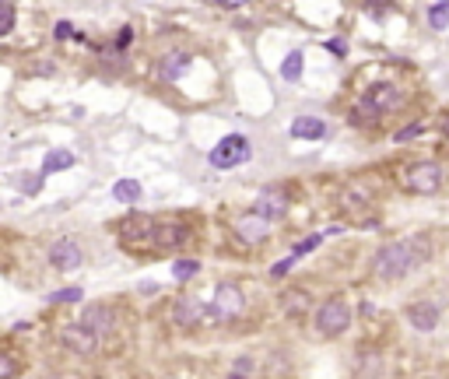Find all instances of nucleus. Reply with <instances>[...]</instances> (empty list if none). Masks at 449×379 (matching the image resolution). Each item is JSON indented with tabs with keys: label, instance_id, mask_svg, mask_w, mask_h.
<instances>
[{
	"label": "nucleus",
	"instance_id": "nucleus-1",
	"mask_svg": "<svg viewBox=\"0 0 449 379\" xmlns=\"http://www.w3.org/2000/svg\"><path fill=\"white\" fill-rule=\"evenodd\" d=\"M432 253V243L428 236H410V239H400V243H390L375 253L372 260V274L383 278V281H400L408 278L414 267H421Z\"/></svg>",
	"mask_w": 449,
	"mask_h": 379
},
{
	"label": "nucleus",
	"instance_id": "nucleus-2",
	"mask_svg": "<svg viewBox=\"0 0 449 379\" xmlns=\"http://www.w3.org/2000/svg\"><path fill=\"white\" fill-rule=\"evenodd\" d=\"M249 151H253V144H249L246 133H225V137L214 144V151H211V166L236 168V166H243V162H249Z\"/></svg>",
	"mask_w": 449,
	"mask_h": 379
},
{
	"label": "nucleus",
	"instance_id": "nucleus-3",
	"mask_svg": "<svg viewBox=\"0 0 449 379\" xmlns=\"http://www.w3.org/2000/svg\"><path fill=\"white\" fill-rule=\"evenodd\" d=\"M348 327H351V309H348V302H344L340 295L327 298V302L320 305V313H316V330L323 337H337V334H344Z\"/></svg>",
	"mask_w": 449,
	"mask_h": 379
},
{
	"label": "nucleus",
	"instance_id": "nucleus-4",
	"mask_svg": "<svg viewBox=\"0 0 449 379\" xmlns=\"http://www.w3.org/2000/svg\"><path fill=\"white\" fill-rule=\"evenodd\" d=\"M243 309H246L243 288H239L236 281H221V285L214 288V302H211L207 316H214V320H236Z\"/></svg>",
	"mask_w": 449,
	"mask_h": 379
},
{
	"label": "nucleus",
	"instance_id": "nucleus-5",
	"mask_svg": "<svg viewBox=\"0 0 449 379\" xmlns=\"http://www.w3.org/2000/svg\"><path fill=\"white\" fill-rule=\"evenodd\" d=\"M186 239H190V228L183 225V221H155L151 225V239H148V246H155V250H179V246H186Z\"/></svg>",
	"mask_w": 449,
	"mask_h": 379
},
{
	"label": "nucleus",
	"instance_id": "nucleus-6",
	"mask_svg": "<svg viewBox=\"0 0 449 379\" xmlns=\"http://www.w3.org/2000/svg\"><path fill=\"white\" fill-rule=\"evenodd\" d=\"M408 186L414 193H439L443 190V168L435 162H414L408 168Z\"/></svg>",
	"mask_w": 449,
	"mask_h": 379
},
{
	"label": "nucleus",
	"instance_id": "nucleus-7",
	"mask_svg": "<svg viewBox=\"0 0 449 379\" xmlns=\"http://www.w3.org/2000/svg\"><path fill=\"white\" fill-rule=\"evenodd\" d=\"M285 211H288V193L281 186H263L256 193V201H253V214H260L263 221H278V218H285Z\"/></svg>",
	"mask_w": 449,
	"mask_h": 379
},
{
	"label": "nucleus",
	"instance_id": "nucleus-8",
	"mask_svg": "<svg viewBox=\"0 0 449 379\" xmlns=\"http://www.w3.org/2000/svg\"><path fill=\"white\" fill-rule=\"evenodd\" d=\"M204 320H207V302L193 298V295H186V298H179V302L172 305V323H176L179 330H197Z\"/></svg>",
	"mask_w": 449,
	"mask_h": 379
},
{
	"label": "nucleus",
	"instance_id": "nucleus-9",
	"mask_svg": "<svg viewBox=\"0 0 449 379\" xmlns=\"http://www.w3.org/2000/svg\"><path fill=\"white\" fill-rule=\"evenodd\" d=\"M81 327L84 330H91L95 337L113 334V330H116V316H113V309H109L106 302H99V305H88V309H84Z\"/></svg>",
	"mask_w": 449,
	"mask_h": 379
},
{
	"label": "nucleus",
	"instance_id": "nucleus-10",
	"mask_svg": "<svg viewBox=\"0 0 449 379\" xmlns=\"http://www.w3.org/2000/svg\"><path fill=\"white\" fill-rule=\"evenodd\" d=\"M81 246L74 243V239H56L53 246H49V263L56 267V271H74V267H81Z\"/></svg>",
	"mask_w": 449,
	"mask_h": 379
},
{
	"label": "nucleus",
	"instance_id": "nucleus-11",
	"mask_svg": "<svg viewBox=\"0 0 449 379\" xmlns=\"http://www.w3.org/2000/svg\"><path fill=\"white\" fill-rule=\"evenodd\" d=\"M236 236L246 246H256L271 236V221H263L260 214H243V218H236Z\"/></svg>",
	"mask_w": 449,
	"mask_h": 379
},
{
	"label": "nucleus",
	"instance_id": "nucleus-12",
	"mask_svg": "<svg viewBox=\"0 0 449 379\" xmlns=\"http://www.w3.org/2000/svg\"><path fill=\"white\" fill-rule=\"evenodd\" d=\"M151 225H155V218H148V214H130L120 225V239L126 246H141V243L151 239Z\"/></svg>",
	"mask_w": 449,
	"mask_h": 379
},
{
	"label": "nucleus",
	"instance_id": "nucleus-13",
	"mask_svg": "<svg viewBox=\"0 0 449 379\" xmlns=\"http://www.w3.org/2000/svg\"><path fill=\"white\" fill-rule=\"evenodd\" d=\"M365 102H368V106H375L379 113H393V109H400V102H404V98H400V91H397L390 81H375L365 91Z\"/></svg>",
	"mask_w": 449,
	"mask_h": 379
},
{
	"label": "nucleus",
	"instance_id": "nucleus-14",
	"mask_svg": "<svg viewBox=\"0 0 449 379\" xmlns=\"http://www.w3.org/2000/svg\"><path fill=\"white\" fill-rule=\"evenodd\" d=\"M408 320L414 330H421V334H432L435 327H439V305L435 302H410L408 305Z\"/></svg>",
	"mask_w": 449,
	"mask_h": 379
},
{
	"label": "nucleus",
	"instance_id": "nucleus-15",
	"mask_svg": "<svg viewBox=\"0 0 449 379\" xmlns=\"http://www.w3.org/2000/svg\"><path fill=\"white\" fill-rule=\"evenodd\" d=\"M60 340H64L71 351H78V355H91V351L99 348V337L91 334V330H84L81 323H67V327L60 330Z\"/></svg>",
	"mask_w": 449,
	"mask_h": 379
},
{
	"label": "nucleus",
	"instance_id": "nucleus-16",
	"mask_svg": "<svg viewBox=\"0 0 449 379\" xmlns=\"http://www.w3.org/2000/svg\"><path fill=\"white\" fill-rule=\"evenodd\" d=\"M190 60H193V56H190L186 49H168L162 60H158V78H162V81H179L183 71L190 67Z\"/></svg>",
	"mask_w": 449,
	"mask_h": 379
},
{
	"label": "nucleus",
	"instance_id": "nucleus-17",
	"mask_svg": "<svg viewBox=\"0 0 449 379\" xmlns=\"http://www.w3.org/2000/svg\"><path fill=\"white\" fill-rule=\"evenodd\" d=\"M291 137L295 141H323L327 137V123L320 116H295L291 120Z\"/></svg>",
	"mask_w": 449,
	"mask_h": 379
},
{
	"label": "nucleus",
	"instance_id": "nucleus-18",
	"mask_svg": "<svg viewBox=\"0 0 449 379\" xmlns=\"http://www.w3.org/2000/svg\"><path fill=\"white\" fill-rule=\"evenodd\" d=\"M281 313L285 316H302V313H309V292H302V288H288V292H281Z\"/></svg>",
	"mask_w": 449,
	"mask_h": 379
},
{
	"label": "nucleus",
	"instance_id": "nucleus-19",
	"mask_svg": "<svg viewBox=\"0 0 449 379\" xmlns=\"http://www.w3.org/2000/svg\"><path fill=\"white\" fill-rule=\"evenodd\" d=\"M74 162H78V158H74L71 151L56 148V151H49V155H46V162H42V172H39V176L46 179V176H53V172H64V168H71Z\"/></svg>",
	"mask_w": 449,
	"mask_h": 379
},
{
	"label": "nucleus",
	"instance_id": "nucleus-20",
	"mask_svg": "<svg viewBox=\"0 0 449 379\" xmlns=\"http://www.w3.org/2000/svg\"><path fill=\"white\" fill-rule=\"evenodd\" d=\"M379 120H383V113H379L375 106H368L365 98L351 109V123L355 126H368V130H372V126H379Z\"/></svg>",
	"mask_w": 449,
	"mask_h": 379
},
{
	"label": "nucleus",
	"instance_id": "nucleus-21",
	"mask_svg": "<svg viewBox=\"0 0 449 379\" xmlns=\"http://www.w3.org/2000/svg\"><path fill=\"white\" fill-rule=\"evenodd\" d=\"M141 193H144V190H141V183H137V179H120V183L113 186V197H116L120 204H137V201H141Z\"/></svg>",
	"mask_w": 449,
	"mask_h": 379
},
{
	"label": "nucleus",
	"instance_id": "nucleus-22",
	"mask_svg": "<svg viewBox=\"0 0 449 379\" xmlns=\"http://www.w3.org/2000/svg\"><path fill=\"white\" fill-rule=\"evenodd\" d=\"M281 78H285V81H298V78H302V49H291L285 60H281Z\"/></svg>",
	"mask_w": 449,
	"mask_h": 379
},
{
	"label": "nucleus",
	"instance_id": "nucleus-23",
	"mask_svg": "<svg viewBox=\"0 0 449 379\" xmlns=\"http://www.w3.org/2000/svg\"><path fill=\"white\" fill-rule=\"evenodd\" d=\"M428 25H432V29H446L449 25V0H439V4L428 11Z\"/></svg>",
	"mask_w": 449,
	"mask_h": 379
},
{
	"label": "nucleus",
	"instance_id": "nucleus-24",
	"mask_svg": "<svg viewBox=\"0 0 449 379\" xmlns=\"http://www.w3.org/2000/svg\"><path fill=\"white\" fill-rule=\"evenodd\" d=\"M172 274H176L179 281H190L193 274H201V263H197V260H176V263H172Z\"/></svg>",
	"mask_w": 449,
	"mask_h": 379
},
{
	"label": "nucleus",
	"instance_id": "nucleus-25",
	"mask_svg": "<svg viewBox=\"0 0 449 379\" xmlns=\"http://www.w3.org/2000/svg\"><path fill=\"white\" fill-rule=\"evenodd\" d=\"M7 32H14V4L0 0V36H7Z\"/></svg>",
	"mask_w": 449,
	"mask_h": 379
},
{
	"label": "nucleus",
	"instance_id": "nucleus-26",
	"mask_svg": "<svg viewBox=\"0 0 449 379\" xmlns=\"http://www.w3.org/2000/svg\"><path fill=\"white\" fill-rule=\"evenodd\" d=\"M81 288H64V292H53L49 295V302L53 305H71V302H81Z\"/></svg>",
	"mask_w": 449,
	"mask_h": 379
},
{
	"label": "nucleus",
	"instance_id": "nucleus-27",
	"mask_svg": "<svg viewBox=\"0 0 449 379\" xmlns=\"http://www.w3.org/2000/svg\"><path fill=\"white\" fill-rule=\"evenodd\" d=\"M18 373V358L11 351H0V379H14Z\"/></svg>",
	"mask_w": 449,
	"mask_h": 379
},
{
	"label": "nucleus",
	"instance_id": "nucleus-28",
	"mask_svg": "<svg viewBox=\"0 0 449 379\" xmlns=\"http://www.w3.org/2000/svg\"><path fill=\"white\" fill-rule=\"evenodd\" d=\"M320 243H323V236H309V239H298V243H295V253H291V256H306V253L316 250Z\"/></svg>",
	"mask_w": 449,
	"mask_h": 379
},
{
	"label": "nucleus",
	"instance_id": "nucleus-29",
	"mask_svg": "<svg viewBox=\"0 0 449 379\" xmlns=\"http://www.w3.org/2000/svg\"><path fill=\"white\" fill-rule=\"evenodd\" d=\"M418 133H425V123H410V126H404L400 133H393V137H397V141L404 144V141H414Z\"/></svg>",
	"mask_w": 449,
	"mask_h": 379
},
{
	"label": "nucleus",
	"instance_id": "nucleus-30",
	"mask_svg": "<svg viewBox=\"0 0 449 379\" xmlns=\"http://www.w3.org/2000/svg\"><path fill=\"white\" fill-rule=\"evenodd\" d=\"M327 53H333V56H348V42L344 39H327Z\"/></svg>",
	"mask_w": 449,
	"mask_h": 379
},
{
	"label": "nucleus",
	"instance_id": "nucleus-31",
	"mask_svg": "<svg viewBox=\"0 0 449 379\" xmlns=\"http://www.w3.org/2000/svg\"><path fill=\"white\" fill-rule=\"evenodd\" d=\"M42 190V176H25V193H39Z\"/></svg>",
	"mask_w": 449,
	"mask_h": 379
},
{
	"label": "nucleus",
	"instance_id": "nucleus-32",
	"mask_svg": "<svg viewBox=\"0 0 449 379\" xmlns=\"http://www.w3.org/2000/svg\"><path fill=\"white\" fill-rule=\"evenodd\" d=\"M53 36H56V39H67V36H74V29H71V21H56V29H53Z\"/></svg>",
	"mask_w": 449,
	"mask_h": 379
},
{
	"label": "nucleus",
	"instance_id": "nucleus-33",
	"mask_svg": "<svg viewBox=\"0 0 449 379\" xmlns=\"http://www.w3.org/2000/svg\"><path fill=\"white\" fill-rule=\"evenodd\" d=\"M291 260H295V256H291ZM291 260H281V263H274V267H271V278H285L288 267H291Z\"/></svg>",
	"mask_w": 449,
	"mask_h": 379
},
{
	"label": "nucleus",
	"instance_id": "nucleus-34",
	"mask_svg": "<svg viewBox=\"0 0 449 379\" xmlns=\"http://www.w3.org/2000/svg\"><path fill=\"white\" fill-rule=\"evenodd\" d=\"M130 39H133V32H130V29H120V36H116V49H126Z\"/></svg>",
	"mask_w": 449,
	"mask_h": 379
},
{
	"label": "nucleus",
	"instance_id": "nucleus-35",
	"mask_svg": "<svg viewBox=\"0 0 449 379\" xmlns=\"http://www.w3.org/2000/svg\"><path fill=\"white\" fill-rule=\"evenodd\" d=\"M236 373H239V376L253 373V358H236Z\"/></svg>",
	"mask_w": 449,
	"mask_h": 379
},
{
	"label": "nucleus",
	"instance_id": "nucleus-36",
	"mask_svg": "<svg viewBox=\"0 0 449 379\" xmlns=\"http://www.w3.org/2000/svg\"><path fill=\"white\" fill-rule=\"evenodd\" d=\"M218 4H225V7H243V4H249V0H218Z\"/></svg>",
	"mask_w": 449,
	"mask_h": 379
},
{
	"label": "nucleus",
	"instance_id": "nucleus-37",
	"mask_svg": "<svg viewBox=\"0 0 449 379\" xmlns=\"http://www.w3.org/2000/svg\"><path fill=\"white\" fill-rule=\"evenodd\" d=\"M443 133H446V137H449V116H446V120H443Z\"/></svg>",
	"mask_w": 449,
	"mask_h": 379
},
{
	"label": "nucleus",
	"instance_id": "nucleus-38",
	"mask_svg": "<svg viewBox=\"0 0 449 379\" xmlns=\"http://www.w3.org/2000/svg\"><path fill=\"white\" fill-rule=\"evenodd\" d=\"M228 379H246V376H239V373H232V376H228Z\"/></svg>",
	"mask_w": 449,
	"mask_h": 379
}]
</instances>
